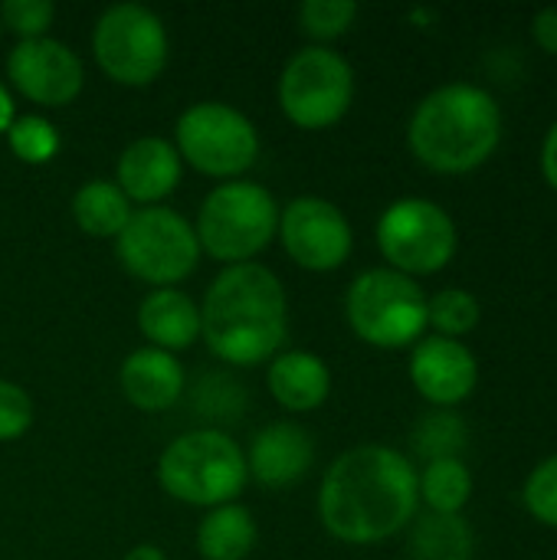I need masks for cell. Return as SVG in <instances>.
Masks as SVG:
<instances>
[{
  "label": "cell",
  "instance_id": "27",
  "mask_svg": "<svg viewBox=\"0 0 557 560\" xmlns=\"http://www.w3.org/2000/svg\"><path fill=\"white\" fill-rule=\"evenodd\" d=\"M358 20V3L355 0H305L299 7V26L305 36L328 43L345 36Z\"/></svg>",
  "mask_w": 557,
  "mask_h": 560
},
{
  "label": "cell",
  "instance_id": "2",
  "mask_svg": "<svg viewBox=\"0 0 557 560\" xmlns=\"http://www.w3.org/2000/svg\"><path fill=\"white\" fill-rule=\"evenodd\" d=\"M289 335V299L279 276L259 262L227 266L200 305V338L210 354L233 368H256Z\"/></svg>",
  "mask_w": 557,
  "mask_h": 560
},
{
  "label": "cell",
  "instance_id": "11",
  "mask_svg": "<svg viewBox=\"0 0 557 560\" xmlns=\"http://www.w3.org/2000/svg\"><path fill=\"white\" fill-rule=\"evenodd\" d=\"M92 52L112 82L151 85L167 66L164 20L141 3H115L95 20Z\"/></svg>",
  "mask_w": 557,
  "mask_h": 560
},
{
  "label": "cell",
  "instance_id": "13",
  "mask_svg": "<svg viewBox=\"0 0 557 560\" xmlns=\"http://www.w3.org/2000/svg\"><path fill=\"white\" fill-rule=\"evenodd\" d=\"M7 75L23 98L49 108L76 102L85 85L82 59L53 36L20 39L7 56Z\"/></svg>",
  "mask_w": 557,
  "mask_h": 560
},
{
  "label": "cell",
  "instance_id": "5",
  "mask_svg": "<svg viewBox=\"0 0 557 560\" xmlns=\"http://www.w3.org/2000/svg\"><path fill=\"white\" fill-rule=\"evenodd\" d=\"M279 203L256 180L217 184L197 210V243L217 262H253L279 233Z\"/></svg>",
  "mask_w": 557,
  "mask_h": 560
},
{
  "label": "cell",
  "instance_id": "21",
  "mask_svg": "<svg viewBox=\"0 0 557 560\" xmlns=\"http://www.w3.org/2000/svg\"><path fill=\"white\" fill-rule=\"evenodd\" d=\"M476 535L463 515L427 512L410 522L407 560H473Z\"/></svg>",
  "mask_w": 557,
  "mask_h": 560
},
{
  "label": "cell",
  "instance_id": "14",
  "mask_svg": "<svg viewBox=\"0 0 557 560\" xmlns=\"http://www.w3.org/2000/svg\"><path fill=\"white\" fill-rule=\"evenodd\" d=\"M410 384L433 407L453 410L473 397L479 384V361L463 341L427 335L410 351Z\"/></svg>",
  "mask_w": 557,
  "mask_h": 560
},
{
  "label": "cell",
  "instance_id": "1",
  "mask_svg": "<svg viewBox=\"0 0 557 560\" xmlns=\"http://www.w3.org/2000/svg\"><path fill=\"white\" fill-rule=\"evenodd\" d=\"M420 509L414 463L381 443L341 453L318 489V518L345 545H381L401 535Z\"/></svg>",
  "mask_w": 557,
  "mask_h": 560
},
{
  "label": "cell",
  "instance_id": "16",
  "mask_svg": "<svg viewBox=\"0 0 557 560\" xmlns=\"http://www.w3.org/2000/svg\"><path fill=\"white\" fill-rule=\"evenodd\" d=\"M184 161L177 148L164 138H138L131 141L118 158V187L131 203L161 207L164 197H171L181 184Z\"/></svg>",
  "mask_w": 557,
  "mask_h": 560
},
{
  "label": "cell",
  "instance_id": "4",
  "mask_svg": "<svg viewBox=\"0 0 557 560\" xmlns=\"http://www.w3.org/2000/svg\"><path fill=\"white\" fill-rule=\"evenodd\" d=\"M158 482L184 505L217 509L233 502L250 482L246 453L223 430L200 427L164 446L158 459Z\"/></svg>",
  "mask_w": 557,
  "mask_h": 560
},
{
  "label": "cell",
  "instance_id": "6",
  "mask_svg": "<svg viewBox=\"0 0 557 560\" xmlns=\"http://www.w3.org/2000/svg\"><path fill=\"white\" fill-rule=\"evenodd\" d=\"M345 318L351 331L371 348H407L423 338L427 292L417 279L394 269H364L345 295Z\"/></svg>",
  "mask_w": 557,
  "mask_h": 560
},
{
  "label": "cell",
  "instance_id": "30",
  "mask_svg": "<svg viewBox=\"0 0 557 560\" xmlns=\"http://www.w3.org/2000/svg\"><path fill=\"white\" fill-rule=\"evenodd\" d=\"M33 423V400L23 387L0 381V443L20 440Z\"/></svg>",
  "mask_w": 557,
  "mask_h": 560
},
{
  "label": "cell",
  "instance_id": "28",
  "mask_svg": "<svg viewBox=\"0 0 557 560\" xmlns=\"http://www.w3.org/2000/svg\"><path fill=\"white\" fill-rule=\"evenodd\" d=\"M522 502H525L529 515H532L538 525L557 532V453L555 456H548V459H542V463L529 472L525 489H522Z\"/></svg>",
  "mask_w": 557,
  "mask_h": 560
},
{
  "label": "cell",
  "instance_id": "26",
  "mask_svg": "<svg viewBox=\"0 0 557 560\" xmlns=\"http://www.w3.org/2000/svg\"><path fill=\"white\" fill-rule=\"evenodd\" d=\"M7 144L23 164H49L59 154V131L43 115H20L7 128Z\"/></svg>",
  "mask_w": 557,
  "mask_h": 560
},
{
  "label": "cell",
  "instance_id": "15",
  "mask_svg": "<svg viewBox=\"0 0 557 560\" xmlns=\"http://www.w3.org/2000/svg\"><path fill=\"white\" fill-rule=\"evenodd\" d=\"M315 463V440L292 420L263 427L246 453V472L266 489H286L302 482Z\"/></svg>",
  "mask_w": 557,
  "mask_h": 560
},
{
  "label": "cell",
  "instance_id": "17",
  "mask_svg": "<svg viewBox=\"0 0 557 560\" xmlns=\"http://www.w3.org/2000/svg\"><path fill=\"white\" fill-rule=\"evenodd\" d=\"M121 394L144 413L167 410L184 394V368L161 348H138L121 364Z\"/></svg>",
  "mask_w": 557,
  "mask_h": 560
},
{
  "label": "cell",
  "instance_id": "10",
  "mask_svg": "<svg viewBox=\"0 0 557 560\" xmlns=\"http://www.w3.org/2000/svg\"><path fill=\"white\" fill-rule=\"evenodd\" d=\"M355 98V69L332 46L299 49L279 75V105L282 115L305 128L322 131L338 125Z\"/></svg>",
  "mask_w": 557,
  "mask_h": 560
},
{
  "label": "cell",
  "instance_id": "34",
  "mask_svg": "<svg viewBox=\"0 0 557 560\" xmlns=\"http://www.w3.org/2000/svg\"><path fill=\"white\" fill-rule=\"evenodd\" d=\"M125 560H167L164 558V551L161 548H154V545H138V548H131Z\"/></svg>",
  "mask_w": 557,
  "mask_h": 560
},
{
  "label": "cell",
  "instance_id": "19",
  "mask_svg": "<svg viewBox=\"0 0 557 560\" xmlns=\"http://www.w3.org/2000/svg\"><path fill=\"white\" fill-rule=\"evenodd\" d=\"M138 328L151 348L184 351L200 338V305L181 289H154L138 305Z\"/></svg>",
  "mask_w": 557,
  "mask_h": 560
},
{
  "label": "cell",
  "instance_id": "31",
  "mask_svg": "<svg viewBox=\"0 0 557 560\" xmlns=\"http://www.w3.org/2000/svg\"><path fill=\"white\" fill-rule=\"evenodd\" d=\"M532 39L545 52L557 56V7H545L532 16Z\"/></svg>",
  "mask_w": 557,
  "mask_h": 560
},
{
  "label": "cell",
  "instance_id": "29",
  "mask_svg": "<svg viewBox=\"0 0 557 560\" xmlns=\"http://www.w3.org/2000/svg\"><path fill=\"white\" fill-rule=\"evenodd\" d=\"M53 16H56V7L49 0H3V7H0V20L20 39H39V36H46Z\"/></svg>",
  "mask_w": 557,
  "mask_h": 560
},
{
  "label": "cell",
  "instance_id": "8",
  "mask_svg": "<svg viewBox=\"0 0 557 560\" xmlns=\"http://www.w3.org/2000/svg\"><path fill=\"white\" fill-rule=\"evenodd\" d=\"M118 262L141 282L171 289L200 262L194 226L171 207H141L115 240Z\"/></svg>",
  "mask_w": 557,
  "mask_h": 560
},
{
  "label": "cell",
  "instance_id": "12",
  "mask_svg": "<svg viewBox=\"0 0 557 560\" xmlns=\"http://www.w3.org/2000/svg\"><path fill=\"white\" fill-rule=\"evenodd\" d=\"M282 249L309 272H335L355 249L348 217L325 197H295L279 210Z\"/></svg>",
  "mask_w": 557,
  "mask_h": 560
},
{
  "label": "cell",
  "instance_id": "24",
  "mask_svg": "<svg viewBox=\"0 0 557 560\" xmlns=\"http://www.w3.org/2000/svg\"><path fill=\"white\" fill-rule=\"evenodd\" d=\"M466 443H469V430H466L463 417L453 413V410L433 407L414 427V450L427 463H433V459H460Z\"/></svg>",
  "mask_w": 557,
  "mask_h": 560
},
{
  "label": "cell",
  "instance_id": "3",
  "mask_svg": "<svg viewBox=\"0 0 557 560\" xmlns=\"http://www.w3.org/2000/svg\"><path fill=\"white\" fill-rule=\"evenodd\" d=\"M502 141V108L489 89L450 82L420 98L407 125L414 158L437 174L483 167Z\"/></svg>",
  "mask_w": 557,
  "mask_h": 560
},
{
  "label": "cell",
  "instance_id": "32",
  "mask_svg": "<svg viewBox=\"0 0 557 560\" xmlns=\"http://www.w3.org/2000/svg\"><path fill=\"white\" fill-rule=\"evenodd\" d=\"M542 174H545L548 187L557 190V121L548 128V135L542 141Z\"/></svg>",
  "mask_w": 557,
  "mask_h": 560
},
{
  "label": "cell",
  "instance_id": "20",
  "mask_svg": "<svg viewBox=\"0 0 557 560\" xmlns=\"http://www.w3.org/2000/svg\"><path fill=\"white\" fill-rule=\"evenodd\" d=\"M131 200L121 194L115 180H89L72 194V220L92 240H118V233L131 220Z\"/></svg>",
  "mask_w": 557,
  "mask_h": 560
},
{
  "label": "cell",
  "instance_id": "35",
  "mask_svg": "<svg viewBox=\"0 0 557 560\" xmlns=\"http://www.w3.org/2000/svg\"><path fill=\"white\" fill-rule=\"evenodd\" d=\"M0 36H3V20H0Z\"/></svg>",
  "mask_w": 557,
  "mask_h": 560
},
{
  "label": "cell",
  "instance_id": "7",
  "mask_svg": "<svg viewBox=\"0 0 557 560\" xmlns=\"http://www.w3.org/2000/svg\"><path fill=\"white\" fill-rule=\"evenodd\" d=\"M378 249L387 259V269L417 279L443 272L453 262L460 233L437 200L401 197L378 220Z\"/></svg>",
  "mask_w": 557,
  "mask_h": 560
},
{
  "label": "cell",
  "instance_id": "9",
  "mask_svg": "<svg viewBox=\"0 0 557 560\" xmlns=\"http://www.w3.org/2000/svg\"><path fill=\"white\" fill-rule=\"evenodd\" d=\"M174 148L181 161L207 177L240 180L259 158L256 125L227 102H197L181 112L174 125Z\"/></svg>",
  "mask_w": 557,
  "mask_h": 560
},
{
  "label": "cell",
  "instance_id": "18",
  "mask_svg": "<svg viewBox=\"0 0 557 560\" xmlns=\"http://www.w3.org/2000/svg\"><path fill=\"white\" fill-rule=\"evenodd\" d=\"M266 384L279 407H286L289 413H309L328 400L332 371L312 351H282L272 358L266 371Z\"/></svg>",
  "mask_w": 557,
  "mask_h": 560
},
{
  "label": "cell",
  "instance_id": "22",
  "mask_svg": "<svg viewBox=\"0 0 557 560\" xmlns=\"http://www.w3.org/2000/svg\"><path fill=\"white\" fill-rule=\"evenodd\" d=\"M256 548V518L250 509L227 502L207 512L197 528V551L204 560H246Z\"/></svg>",
  "mask_w": 557,
  "mask_h": 560
},
{
  "label": "cell",
  "instance_id": "25",
  "mask_svg": "<svg viewBox=\"0 0 557 560\" xmlns=\"http://www.w3.org/2000/svg\"><path fill=\"white\" fill-rule=\"evenodd\" d=\"M483 318L479 299L466 289H440L437 295L427 299V325L440 335V338H453L460 341L463 335H469Z\"/></svg>",
  "mask_w": 557,
  "mask_h": 560
},
{
  "label": "cell",
  "instance_id": "33",
  "mask_svg": "<svg viewBox=\"0 0 557 560\" xmlns=\"http://www.w3.org/2000/svg\"><path fill=\"white\" fill-rule=\"evenodd\" d=\"M16 118V105H13V95L7 92V85L0 82V135H7V128L13 125Z\"/></svg>",
  "mask_w": 557,
  "mask_h": 560
},
{
  "label": "cell",
  "instance_id": "23",
  "mask_svg": "<svg viewBox=\"0 0 557 560\" xmlns=\"http://www.w3.org/2000/svg\"><path fill=\"white\" fill-rule=\"evenodd\" d=\"M420 502L437 515H463L473 499V472L463 459H433L417 472Z\"/></svg>",
  "mask_w": 557,
  "mask_h": 560
}]
</instances>
